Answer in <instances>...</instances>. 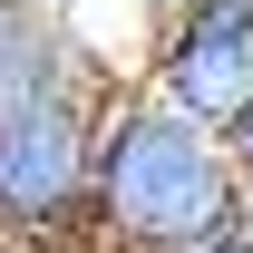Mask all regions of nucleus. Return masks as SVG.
Listing matches in <instances>:
<instances>
[{"mask_svg":"<svg viewBox=\"0 0 253 253\" xmlns=\"http://www.w3.org/2000/svg\"><path fill=\"white\" fill-rule=\"evenodd\" d=\"M214 146L234 156V175H253V107H234V117L214 126Z\"/></svg>","mask_w":253,"mask_h":253,"instance_id":"7ed1b4c3","label":"nucleus"},{"mask_svg":"<svg viewBox=\"0 0 253 253\" xmlns=\"http://www.w3.org/2000/svg\"><path fill=\"white\" fill-rule=\"evenodd\" d=\"M136 10H146V30H156V20H175V10H185V0H136Z\"/></svg>","mask_w":253,"mask_h":253,"instance_id":"423d86ee","label":"nucleus"},{"mask_svg":"<svg viewBox=\"0 0 253 253\" xmlns=\"http://www.w3.org/2000/svg\"><path fill=\"white\" fill-rule=\"evenodd\" d=\"M234 10H253V0H234Z\"/></svg>","mask_w":253,"mask_h":253,"instance_id":"9d476101","label":"nucleus"},{"mask_svg":"<svg viewBox=\"0 0 253 253\" xmlns=\"http://www.w3.org/2000/svg\"><path fill=\"white\" fill-rule=\"evenodd\" d=\"M0 253H39V244H20V234H0Z\"/></svg>","mask_w":253,"mask_h":253,"instance_id":"0eeeda50","label":"nucleus"},{"mask_svg":"<svg viewBox=\"0 0 253 253\" xmlns=\"http://www.w3.org/2000/svg\"><path fill=\"white\" fill-rule=\"evenodd\" d=\"M244 234H253V175H244Z\"/></svg>","mask_w":253,"mask_h":253,"instance_id":"6e6552de","label":"nucleus"},{"mask_svg":"<svg viewBox=\"0 0 253 253\" xmlns=\"http://www.w3.org/2000/svg\"><path fill=\"white\" fill-rule=\"evenodd\" d=\"M195 253H253V234H214V244H195Z\"/></svg>","mask_w":253,"mask_h":253,"instance_id":"39448f33","label":"nucleus"},{"mask_svg":"<svg viewBox=\"0 0 253 253\" xmlns=\"http://www.w3.org/2000/svg\"><path fill=\"white\" fill-rule=\"evenodd\" d=\"M214 234H244V175L214 146V126L175 117L146 88H117L97 107L78 244H97V253H195Z\"/></svg>","mask_w":253,"mask_h":253,"instance_id":"f257e3e1","label":"nucleus"},{"mask_svg":"<svg viewBox=\"0 0 253 253\" xmlns=\"http://www.w3.org/2000/svg\"><path fill=\"white\" fill-rule=\"evenodd\" d=\"M30 20H39V0H0V68L20 59V39H30Z\"/></svg>","mask_w":253,"mask_h":253,"instance_id":"20e7f679","label":"nucleus"},{"mask_svg":"<svg viewBox=\"0 0 253 253\" xmlns=\"http://www.w3.org/2000/svg\"><path fill=\"white\" fill-rule=\"evenodd\" d=\"M49 253H97V244H49Z\"/></svg>","mask_w":253,"mask_h":253,"instance_id":"1a4fd4ad","label":"nucleus"},{"mask_svg":"<svg viewBox=\"0 0 253 253\" xmlns=\"http://www.w3.org/2000/svg\"><path fill=\"white\" fill-rule=\"evenodd\" d=\"M136 88L166 97V107L195 117V126H224L234 107H253V10H234V0H185L175 20L146 30Z\"/></svg>","mask_w":253,"mask_h":253,"instance_id":"f03ea898","label":"nucleus"}]
</instances>
